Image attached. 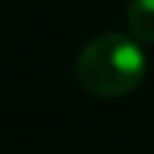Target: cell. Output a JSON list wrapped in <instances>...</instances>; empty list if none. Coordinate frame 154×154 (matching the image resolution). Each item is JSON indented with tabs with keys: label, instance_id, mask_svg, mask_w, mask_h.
Returning a JSON list of instances; mask_svg holds the SVG:
<instances>
[{
	"label": "cell",
	"instance_id": "7a4b0ae2",
	"mask_svg": "<svg viewBox=\"0 0 154 154\" xmlns=\"http://www.w3.org/2000/svg\"><path fill=\"white\" fill-rule=\"evenodd\" d=\"M127 30L143 41L154 43V0H127Z\"/></svg>",
	"mask_w": 154,
	"mask_h": 154
},
{
	"label": "cell",
	"instance_id": "6da1fadb",
	"mask_svg": "<svg viewBox=\"0 0 154 154\" xmlns=\"http://www.w3.org/2000/svg\"><path fill=\"white\" fill-rule=\"evenodd\" d=\"M143 76L146 51L133 32H103L84 43L76 57V81L92 97H125L141 87Z\"/></svg>",
	"mask_w": 154,
	"mask_h": 154
}]
</instances>
